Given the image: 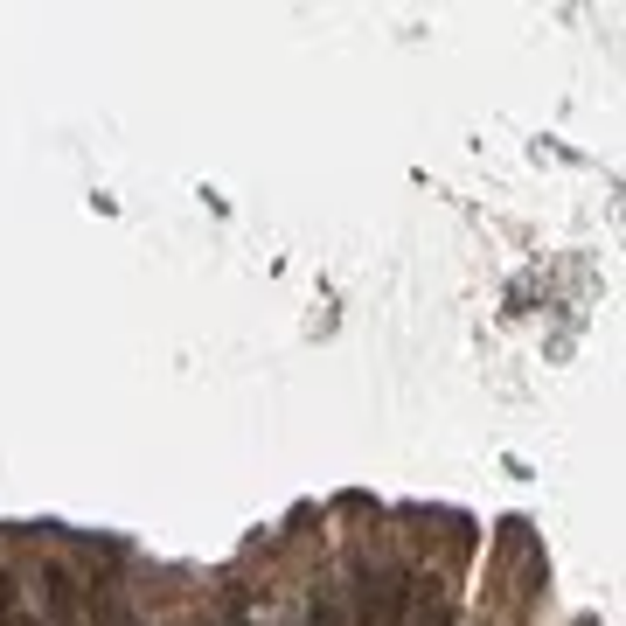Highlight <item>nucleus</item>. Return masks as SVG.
<instances>
[{
	"instance_id": "obj_6",
	"label": "nucleus",
	"mask_w": 626,
	"mask_h": 626,
	"mask_svg": "<svg viewBox=\"0 0 626 626\" xmlns=\"http://www.w3.org/2000/svg\"><path fill=\"white\" fill-rule=\"evenodd\" d=\"M307 626H341V592H334V585H320V592H313Z\"/></svg>"
},
{
	"instance_id": "obj_4",
	"label": "nucleus",
	"mask_w": 626,
	"mask_h": 626,
	"mask_svg": "<svg viewBox=\"0 0 626 626\" xmlns=\"http://www.w3.org/2000/svg\"><path fill=\"white\" fill-rule=\"evenodd\" d=\"M223 626H265V620H258L251 585H223Z\"/></svg>"
},
{
	"instance_id": "obj_1",
	"label": "nucleus",
	"mask_w": 626,
	"mask_h": 626,
	"mask_svg": "<svg viewBox=\"0 0 626 626\" xmlns=\"http://www.w3.org/2000/svg\"><path fill=\"white\" fill-rule=\"evenodd\" d=\"M42 626H84V599H77V578L63 564H42Z\"/></svg>"
},
{
	"instance_id": "obj_7",
	"label": "nucleus",
	"mask_w": 626,
	"mask_h": 626,
	"mask_svg": "<svg viewBox=\"0 0 626 626\" xmlns=\"http://www.w3.org/2000/svg\"><path fill=\"white\" fill-rule=\"evenodd\" d=\"M188 626H209V620H188Z\"/></svg>"
},
{
	"instance_id": "obj_5",
	"label": "nucleus",
	"mask_w": 626,
	"mask_h": 626,
	"mask_svg": "<svg viewBox=\"0 0 626 626\" xmlns=\"http://www.w3.org/2000/svg\"><path fill=\"white\" fill-rule=\"evenodd\" d=\"M0 626H42L28 606H21V585H14V578H0Z\"/></svg>"
},
{
	"instance_id": "obj_3",
	"label": "nucleus",
	"mask_w": 626,
	"mask_h": 626,
	"mask_svg": "<svg viewBox=\"0 0 626 626\" xmlns=\"http://www.w3.org/2000/svg\"><path fill=\"white\" fill-rule=\"evenodd\" d=\"M91 599H98V626H147V613H140L126 592H112V585H98Z\"/></svg>"
},
{
	"instance_id": "obj_2",
	"label": "nucleus",
	"mask_w": 626,
	"mask_h": 626,
	"mask_svg": "<svg viewBox=\"0 0 626 626\" xmlns=\"http://www.w3.org/2000/svg\"><path fill=\"white\" fill-rule=\"evenodd\" d=\"M383 592H390V571H376V564H355V620H362V626L383 620Z\"/></svg>"
}]
</instances>
